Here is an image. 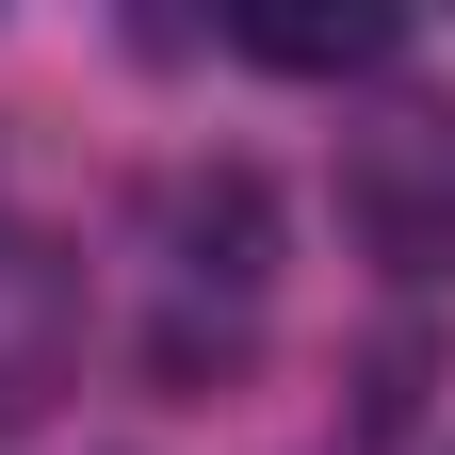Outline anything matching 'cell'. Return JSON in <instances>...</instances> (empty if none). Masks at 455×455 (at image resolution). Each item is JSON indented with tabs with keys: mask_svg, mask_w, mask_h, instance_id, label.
Here are the masks:
<instances>
[{
	"mask_svg": "<svg viewBox=\"0 0 455 455\" xmlns=\"http://www.w3.org/2000/svg\"><path fill=\"white\" fill-rule=\"evenodd\" d=\"M341 212L374 228V260L455 276V114H407V131H374V147H358V180H341Z\"/></svg>",
	"mask_w": 455,
	"mask_h": 455,
	"instance_id": "7a4b0ae2",
	"label": "cell"
},
{
	"mask_svg": "<svg viewBox=\"0 0 455 455\" xmlns=\"http://www.w3.org/2000/svg\"><path fill=\"white\" fill-rule=\"evenodd\" d=\"M228 33H244L260 66H293V82H341V66H390V17H374V0H244Z\"/></svg>",
	"mask_w": 455,
	"mask_h": 455,
	"instance_id": "277c9868",
	"label": "cell"
},
{
	"mask_svg": "<svg viewBox=\"0 0 455 455\" xmlns=\"http://www.w3.org/2000/svg\"><path fill=\"white\" fill-rule=\"evenodd\" d=\"M147 228H163V260H180L196 293H228V309L276 276V196H260V163H180V180L147 196Z\"/></svg>",
	"mask_w": 455,
	"mask_h": 455,
	"instance_id": "3957f363",
	"label": "cell"
},
{
	"mask_svg": "<svg viewBox=\"0 0 455 455\" xmlns=\"http://www.w3.org/2000/svg\"><path fill=\"white\" fill-rule=\"evenodd\" d=\"M66 390H82V260L0 228V439L49 423Z\"/></svg>",
	"mask_w": 455,
	"mask_h": 455,
	"instance_id": "6da1fadb",
	"label": "cell"
}]
</instances>
